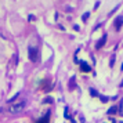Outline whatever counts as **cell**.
Masks as SVG:
<instances>
[{
  "instance_id": "6da1fadb",
  "label": "cell",
  "mask_w": 123,
  "mask_h": 123,
  "mask_svg": "<svg viewBox=\"0 0 123 123\" xmlns=\"http://www.w3.org/2000/svg\"><path fill=\"white\" fill-rule=\"evenodd\" d=\"M25 105H26L25 101H18V102H15V104H12V105L10 106V112H11V113H19L21 111H24Z\"/></svg>"
},
{
  "instance_id": "7a4b0ae2",
  "label": "cell",
  "mask_w": 123,
  "mask_h": 123,
  "mask_svg": "<svg viewBox=\"0 0 123 123\" xmlns=\"http://www.w3.org/2000/svg\"><path fill=\"white\" fill-rule=\"evenodd\" d=\"M113 25H115V29L116 31H120V28H122V25H123V15H119V17L115 18Z\"/></svg>"
},
{
  "instance_id": "3957f363",
  "label": "cell",
  "mask_w": 123,
  "mask_h": 123,
  "mask_svg": "<svg viewBox=\"0 0 123 123\" xmlns=\"http://www.w3.org/2000/svg\"><path fill=\"white\" fill-rule=\"evenodd\" d=\"M29 58H31L32 62H35L37 60V53H36V49H33V46L29 47Z\"/></svg>"
},
{
  "instance_id": "277c9868",
  "label": "cell",
  "mask_w": 123,
  "mask_h": 123,
  "mask_svg": "<svg viewBox=\"0 0 123 123\" xmlns=\"http://www.w3.org/2000/svg\"><path fill=\"white\" fill-rule=\"evenodd\" d=\"M106 43V35H102V37H101L97 43H95V49L97 50H100L101 47H104V44Z\"/></svg>"
},
{
  "instance_id": "5b68a950",
  "label": "cell",
  "mask_w": 123,
  "mask_h": 123,
  "mask_svg": "<svg viewBox=\"0 0 123 123\" xmlns=\"http://www.w3.org/2000/svg\"><path fill=\"white\" fill-rule=\"evenodd\" d=\"M79 64H80V71H82V72H90V71H91V67H90L86 61H80Z\"/></svg>"
},
{
  "instance_id": "8992f818",
  "label": "cell",
  "mask_w": 123,
  "mask_h": 123,
  "mask_svg": "<svg viewBox=\"0 0 123 123\" xmlns=\"http://www.w3.org/2000/svg\"><path fill=\"white\" fill-rule=\"evenodd\" d=\"M49 119H50V111L47 112V113H46L43 117L37 119V120H36V123H49Z\"/></svg>"
},
{
  "instance_id": "52a82bcc",
  "label": "cell",
  "mask_w": 123,
  "mask_h": 123,
  "mask_svg": "<svg viewBox=\"0 0 123 123\" xmlns=\"http://www.w3.org/2000/svg\"><path fill=\"white\" fill-rule=\"evenodd\" d=\"M116 112H117V106H116V105H113V106H111V108L108 109V112H106V113L112 116V115H116Z\"/></svg>"
},
{
  "instance_id": "ba28073f",
  "label": "cell",
  "mask_w": 123,
  "mask_h": 123,
  "mask_svg": "<svg viewBox=\"0 0 123 123\" xmlns=\"http://www.w3.org/2000/svg\"><path fill=\"white\" fill-rule=\"evenodd\" d=\"M76 79H75V76L73 78H71V82H69V90H73L75 89V86H76V82H75Z\"/></svg>"
},
{
  "instance_id": "9c48e42d",
  "label": "cell",
  "mask_w": 123,
  "mask_h": 123,
  "mask_svg": "<svg viewBox=\"0 0 123 123\" xmlns=\"http://www.w3.org/2000/svg\"><path fill=\"white\" fill-rule=\"evenodd\" d=\"M89 91H90V95H91V97H100V94L97 93V90L93 89V87H91V89H90Z\"/></svg>"
},
{
  "instance_id": "30bf717a",
  "label": "cell",
  "mask_w": 123,
  "mask_h": 123,
  "mask_svg": "<svg viewBox=\"0 0 123 123\" xmlns=\"http://www.w3.org/2000/svg\"><path fill=\"white\" fill-rule=\"evenodd\" d=\"M115 61H116V57L112 55L111 57V61H109V65H111V67H113V65H115Z\"/></svg>"
},
{
  "instance_id": "8fae6325",
  "label": "cell",
  "mask_w": 123,
  "mask_h": 123,
  "mask_svg": "<svg viewBox=\"0 0 123 123\" xmlns=\"http://www.w3.org/2000/svg\"><path fill=\"white\" fill-rule=\"evenodd\" d=\"M90 17V12H84L83 14V17H82V19H83V22H86L87 21V18Z\"/></svg>"
},
{
  "instance_id": "7c38bea8",
  "label": "cell",
  "mask_w": 123,
  "mask_h": 123,
  "mask_svg": "<svg viewBox=\"0 0 123 123\" xmlns=\"http://www.w3.org/2000/svg\"><path fill=\"white\" fill-rule=\"evenodd\" d=\"M100 100L102 101V102H106V101L109 100V98H108V97H106V95H101V94H100Z\"/></svg>"
},
{
  "instance_id": "4fadbf2b",
  "label": "cell",
  "mask_w": 123,
  "mask_h": 123,
  "mask_svg": "<svg viewBox=\"0 0 123 123\" xmlns=\"http://www.w3.org/2000/svg\"><path fill=\"white\" fill-rule=\"evenodd\" d=\"M18 95H19V93H17V94H15V95H14V97H12V98H10V100H8V102H12V101H14V100H15V98H17V97H18Z\"/></svg>"
},
{
  "instance_id": "5bb4252c",
  "label": "cell",
  "mask_w": 123,
  "mask_h": 123,
  "mask_svg": "<svg viewBox=\"0 0 123 123\" xmlns=\"http://www.w3.org/2000/svg\"><path fill=\"white\" fill-rule=\"evenodd\" d=\"M98 7H100V1H95V4H94V8H95V10H97Z\"/></svg>"
},
{
  "instance_id": "9a60e30c",
  "label": "cell",
  "mask_w": 123,
  "mask_h": 123,
  "mask_svg": "<svg viewBox=\"0 0 123 123\" xmlns=\"http://www.w3.org/2000/svg\"><path fill=\"white\" fill-rule=\"evenodd\" d=\"M28 19H29V21H33V19H35V17H33V15H32V14H31V15H29V17H28Z\"/></svg>"
},
{
  "instance_id": "2e32d148",
  "label": "cell",
  "mask_w": 123,
  "mask_h": 123,
  "mask_svg": "<svg viewBox=\"0 0 123 123\" xmlns=\"http://www.w3.org/2000/svg\"><path fill=\"white\" fill-rule=\"evenodd\" d=\"M119 123H123V122H119Z\"/></svg>"
}]
</instances>
